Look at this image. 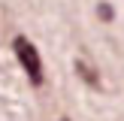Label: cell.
<instances>
[{
    "label": "cell",
    "instance_id": "1",
    "mask_svg": "<svg viewBox=\"0 0 124 121\" xmlns=\"http://www.w3.org/2000/svg\"><path fill=\"white\" fill-rule=\"evenodd\" d=\"M12 52H15L21 70L27 73L30 85L39 88L42 85V58H39V52H36V45L27 39V36H15V39H12Z\"/></svg>",
    "mask_w": 124,
    "mask_h": 121
},
{
    "label": "cell",
    "instance_id": "3",
    "mask_svg": "<svg viewBox=\"0 0 124 121\" xmlns=\"http://www.w3.org/2000/svg\"><path fill=\"white\" fill-rule=\"evenodd\" d=\"M100 18H103V21H112V9H109V3H100Z\"/></svg>",
    "mask_w": 124,
    "mask_h": 121
},
{
    "label": "cell",
    "instance_id": "4",
    "mask_svg": "<svg viewBox=\"0 0 124 121\" xmlns=\"http://www.w3.org/2000/svg\"><path fill=\"white\" fill-rule=\"evenodd\" d=\"M64 121H67V118H64Z\"/></svg>",
    "mask_w": 124,
    "mask_h": 121
},
{
    "label": "cell",
    "instance_id": "2",
    "mask_svg": "<svg viewBox=\"0 0 124 121\" xmlns=\"http://www.w3.org/2000/svg\"><path fill=\"white\" fill-rule=\"evenodd\" d=\"M76 73L82 76V82H88V85H100V79H97V70H91V67L85 64L82 58L76 60Z\"/></svg>",
    "mask_w": 124,
    "mask_h": 121
}]
</instances>
